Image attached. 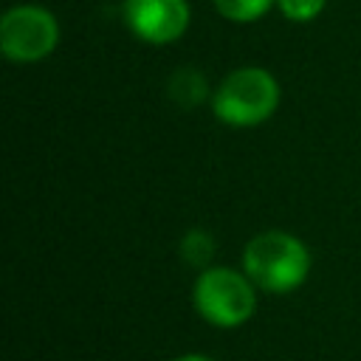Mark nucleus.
Masks as SVG:
<instances>
[{
	"label": "nucleus",
	"instance_id": "obj_1",
	"mask_svg": "<svg viewBox=\"0 0 361 361\" xmlns=\"http://www.w3.org/2000/svg\"><path fill=\"white\" fill-rule=\"evenodd\" d=\"M243 265L248 279L262 290L288 293L305 282L310 271V254L305 243L288 231H262L248 240Z\"/></svg>",
	"mask_w": 361,
	"mask_h": 361
},
{
	"label": "nucleus",
	"instance_id": "obj_5",
	"mask_svg": "<svg viewBox=\"0 0 361 361\" xmlns=\"http://www.w3.org/2000/svg\"><path fill=\"white\" fill-rule=\"evenodd\" d=\"M124 17L135 37L166 45L189 25L186 0H124Z\"/></svg>",
	"mask_w": 361,
	"mask_h": 361
},
{
	"label": "nucleus",
	"instance_id": "obj_2",
	"mask_svg": "<svg viewBox=\"0 0 361 361\" xmlns=\"http://www.w3.org/2000/svg\"><path fill=\"white\" fill-rule=\"evenodd\" d=\"M214 116L231 127H254L279 104V85L262 68H240L228 73L214 93Z\"/></svg>",
	"mask_w": 361,
	"mask_h": 361
},
{
	"label": "nucleus",
	"instance_id": "obj_6",
	"mask_svg": "<svg viewBox=\"0 0 361 361\" xmlns=\"http://www.w3.org/2000/svg\"><path fill=\"white\" fill-rule=\"evenodd\" d=\"M217 11L234 23H251L257 17H262L271 6V0H214Z\"/></svg>",
	"mask_w": 361,
	"mask_h": 361
},
{
	"label": "nucleus",
	"instance_id": "obj_9",
	"mask_svg": "<svg viewBox=\"0 0 361 361\" xmlns=\"http://www.w3.org/2000/svg\"><path fill=\"white\" fill-rule=\"evenodd\" d=\"M175 361H214V358H206V355H180Z\"/></svg>",
	"mask_w": 361,
	"mask_h": 361
},
{
	"label": "nucleus",
	"instance_id": "obj_7",
	"mask_svg": "<svg viewBox=\"0 0 361 361\" xmlns=\"http://www.w3.org/2000/svg\"><path fill=\"white\" fill-rule=\"evenodd\" d=\"M276 3H279L282 14H285L288 20H293V23H307V20H313V17L324 8L327 0H276Z\"/></svg>",
	"mask_w": 361,
	"mask_h": 361
},
{
	"label": "nucleus",
	"instance_id": "obj_3",
	"mask_svg": "<svg viewBox=\"0 0 361 361\" xmlns=\"http://www.w3.org/2000/svg\"><path fill=\"white\" fill-rule=\"evenodd\" d=\"M195 307L217 327H237L254 313V288L231 268H209L195 282Z\"/></svg>",
	"mask_w": 361,
	"mask_h": 361
},
{
	"label": "nucleus",
	"instance_id": "obj_4",
	"mask_svg": "<svg viewBox=\"0 0 361 361\" xmlns=\"http://www.w3.org/2000/svg\"><path fill=\"white\" fill-rule=\"evenodd\" d=\"M59 39L54 14L42 6H14L0 20V48L11 62L45 59Z\"/></svg>",
	"mask_w": 361,
	"mask_h": 361
},
{
	"label": "nucleus",
	"instance_id": "obj_8",
	"mask_svg": "<svg viewBox=\"0 0 361 361\" xmlns=\"http://www.w3.org/2000/svg\"><path fill=\"white\" fill-rule=\"evenodd\" d=\"M183 254L189 262H206L212 254H214V243L209 234L203 231H192L186 240H183Z\"/></svg>",
	"mask_w": 361,
	"mask_h": 361
}]
</instances>
